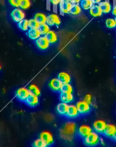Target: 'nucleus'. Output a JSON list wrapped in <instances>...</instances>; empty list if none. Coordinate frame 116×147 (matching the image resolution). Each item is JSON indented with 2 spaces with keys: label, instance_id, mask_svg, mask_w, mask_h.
<instances>
[{
  "label": "nucleus",
  "instance_id": "nucleus-1",
  "mask_svg": "<svg viewBox=\"0 0 116 147\" xmlns=\"http://www.w3.org/2000/svg\"><path fill=\"white\" fill-rule=\"evenodd\" d=\"M76 130V124L74 122H68L65 124L60 130V136L61 138L71 141Z\"/></svg>",
  "mask_w": 116,
  "mask_h": 147
},
{
  "label": "nucleus",
  "instance_id": "nucleus-2",
  "mask_svg": "<svg viewBox=\"0 0 116 147\" xmlns=\"http://www.w3.org/2000/svg\"><path fill=\"white\" fill-rule=\"evenodd\" d=\"M99 137L96 133L91 132L88 136L85 137L84 141L85 143L88 146H94L96 145L99 143Z\"/></svg>",
  "mask_w": 116,
  "mask_h": 147
},
{
  "label": "nucleus",
  "instance_id": "nucleus-3",
  "mask_svg": "<svg viewBox=\"0 0 116 147\" xmlns=\"http://www.w3.org/2000/svg\"><path fill=\"white\" fill-rule=\"evenodd\" d=\"M76 107L78 113L84 114L88 112L90 110V105L86 101H80L76 103Z\"/></svg>",
  "mask_w": 116,
  "mask_h": 147
},
{
  "label": "nucleus",
  "instance_id": "nucleus-4",
  "mask_svg": "<svg viewBox=\"0 0 116 147\" xmlns=\"http://www.w3.org/2000/svg\"><path fill=\"white\" fill-rule=\"evenodd\" d=\"M11 16L15 22H19L21 20H23V18L25 17V14L20 9H15L11 13Z\"/></svg>",
  "mask_w": 116,
  "mask_h": 147
},
{
  "label": "nucleus",
  "instance_id": "nucleus-5",
  "mask_svg": "<svg viewBox=\"0 0 116 147\" xmlns=\"http://www.w3.org/2000/svg\"><path fill=\"white\" fill-rule=\"evenodd\" d=\"M30 95L29 90L25 88H21L18 89L16 92V96L17 98L22 101H25Z\"/></svg>",
  "mask_w": 116,
  "mask_h": 147
},
{
  "label": "nucleus",
  "instance_id": "nucleus-6",
  "mask_svg": "<svg viewBox=\"0 0 116 147\" xmlns=\"http://www.w3.org/2000/svg\"><path fill=\"white\" fill-rule=\"evenodd\" d=\"M40 137L46 143L47 145H50L53 143L54 139L53 136L48 131H43L40 135Z\"/></svg>",
  "mask_w": 116,
  "mask_h": 147
},
{
  "label": "nucleus",
  "instance_id": "nucleus-7",
  "mask_svg": "<svg viewBox=\"0 0 116 147\" xmlns=\"http://www.w3.org/2000/svg\"><path fill=\"white\" fill-rule=\"evenodd\" d=\"M36 44L40 49L45 50L49 47L50 42L45 37H41L36 40Z\"/></svg>",
  "mask_w": 116,
  "mask_h": 147
},
{
  "label": "nucleus",
  "instance_id": "nucleus-8",
  "mask_svg": "<svg viewBox=\"0 0 116 147\" xmlns=\"http://www.w3.org/2000/svg\"><path fill=\"white\" fill-rule=\"evenodd\" d=\"M60 18L57 15H50L47 16L46 24L48 26H54V24L59 25L60 24Z\"/></svg>",
  "mask_w": 116,
  "mask_h": 147
},
{
  "label": "nucleus",
  "instance_id": "nucleus-9",
  "mask_svg": "<svg viewBox=\"0 0 116 147\" xmlns=\"http://www.w3.org/2000/svg\"><path fill=\"white\" fill-rule=\"evenodd\" d=\"M63 83L61 82L60 79H52L51 80L50 82L49 86L50 87L52 90H53L54 91H59L61 90V88L62 86Z\"/></svg>",
  "mask_w": 116,
  "mask_h": 147
},
{
  "label": "nucleus",
  "instance_id": "nucleus-10",
  "mask_svg": "<svg viewBox=\"0 0 116 147\" xmlns=\"http://www.w3.org/2000/svg\"><path fill=\"white\" fill-rule=\"evenodd\" d=\"M94 129L97 132H104L106 127V124L103 120H97L93 124Z\"/></svg>",
  "mask_w": 116,
  "mask_h": 147
},
{
  "label": "nucleus",
  "instance_id": "nucleus-11",
  "mask_svg": "<svg viewBox=\"0 0 116 147\" xmlns=\"http://www.w3.org/2000/svg\"><path fill=\"white\" fill-rule=\"evenodd\" d=\"M71 6L72 3H70L69 1H61L60 3V9L62 13H69Z\"/></svg>",
  "mask_w": 116,
  "mask_h": 147
},
{
  "label": "nucleus",
  "instance_id": "nucleus-12",
  "mask_svg": "<svg viewBox=\"0 0 116 147\" xmlns=\"http://www.w3.org/2000/svg\"><path fill=\"white\" fill-rule=\"evenodd\" d=\"M78 114V111L77 109L76 106L70 105H68V110L67 112V116L69 118H74L77 117Z\"/></svg>",
  "mask_w": 116,
  "mask_h": 147
},
{
  "label": "nucleus",
  "instance_id": "nucleus-13",
  "mask_svg": "<svg viewBox=\"0 0 116 147\" xmlns=\"http://www.w3.org/2000/svg\"><path fill=\"white\" fill-rule=\"evenodd\" d=\"M92 132V129L91 127H89V125H83L82 126H80L79 128V133L80 136L86 137L87 136H88L89 134H91Z\"/></svg>",
  "mask_w": 116,
  "mask_h": 147
},
{
  "label": "nucleus",
  "instance_id": "nucleus-14",
  "mask_svg": "<svg viewBox=\"0 0 116 147\" xmlns=\"http://www.w3.org/2000/svg\"><path fill=\"white\" fill-rule=\"evenodd\" d=\"M68 105L67 103L62 102V103H59L57 106V111L60 115H66L68 110Z\"/></svg>",
  "mask_w": 116,
  "mask_h": 147
},
{
  "label": "nucleus",
  "instance_id": "nucleus-15",
  "mask_svg": "<svg viewBox=\"0 0 116 147\" xmlns=\"http://www.w3.org/2000/svg\"><path fill=\"white\" fill-rule=\"evenodd\" d=\"M60 98L62 102L64 103H70L72 101L73 96L71 93H67V92H61L60 95Z\"/></svg>",
  "mask_w": 116,
  "mask_h": 147
},
{
  "label": "nucleus",
  "instance_id": "nucleus-16",
  "mask_svg": "<svg viewBox=\"0 0 116 147\" xmlns=\"http://www.w3.org/2000/svg\"><path fill=\"white\" fill-rule=\"evenodd\" d=\"M103 12L101 11V9L99 5H93L90 9V14L93 16H101Z\"/></svg>",
  "mask_w": 116,
  "mask_h": 147
},
{
  "label": "nucleus",
  "instance_id": "nucleus-17",
  "mask_svg": "<svg viewBox=\"0 0 116 147\" xmlns=\"http://www.w3.org/2000/svg\"><path fill=\"white\" fill-rule=\"evenodd\" d=\"M44 37H46V39L49 41L50 43H54V42H56L58 41L57 35L56 34L55 32H52V31H49V32L45 35Z\"/></svg>",
  "mask_w": 116,
  "mask_h": 147
},
{
  "label": "nucleus",
  "instance_id": "nucleus-18",
  "mask_svg": "<svg viewBox=\"0 0 116 147\" xmlns=\"http://www.w3.org/2000/svg\"><path fill=\"white\" fill-rule=\"evenodd\" d=\"M25 102L28 105L34 107L37 105V103H39V99H38L37 96H34V95H30L25 100Z\"/></svg>",
  "mask_w": 116,
  "mask_h": 147
},
{
  "label": "nucleus",
  "instance_id": "nucleus-19",
  "mask_svg": "<svg viewBox=\"0 0 116 147\" xmlns=\"http://www.w3.org/2000/svg\"><path fill=\"white\" fill-rule=\"evenodd\" d=\"M58 79L63 84H68L70 81V75L67 73H60L58 75Z\"/></svg>",
  "mask_w": 116,
  "mask_h": 147
},
{
  "label": "nucleus",
  "instance_id": "nucleus-20",
  "mask_svg": "<svg viewBox=\"0 0 116 147\" xmlns=\"http://www.w3.org/2000/svg\"><path fill=\"white\" fill-rule=\"evenodd\" d=\"M115 129L116 127L115 125L111 124H106V127L105 131H104V134L108 137H112L113 133L115 131Z\"/></svg>",
  "mask_w": 116,
  "mask_h": 147
},
{
  "label": "nucleus",
  "instance_id": "nucleus-21",
  "mask_svg": "<svg viewBox=\"0 0 116 147\" xmlns=\"http://www.w3.org/2000/svg\"><path fill=\"white\" fill-rule=\"evenodd\" d=\"M99 7L101 9V11L104 13H108L111 10V5L107 1H103L99 3Z\"/></svg>",
  "mask_w": 116,
  "mask_h": 147
},
{
  "label": "nucleus",
  "instance_id": "nucleus-22",
  "mask_svg": "<svg viewBox=\"0 0 116 147\" xmlns=\"http://www.w3.org/2000/svg\"><path fill=\"white\" fill-rule=\"evenodd\" d=\"M34 19L39 24H42L46 23L47 17L42 13H37L34 16Z\"/></svg>",
  "mask_w": 116,
  "mask_h": 147
},
{
  "label": "nucleus",
  "instance_id": "nucleus-23",
  "mask_svg": "<svg viewBox=\"0 0 116 147\" xmlns=\"http://www.w3.org/2000/svg\"><path fill=\"white\" fill-rule=\"evenodd\" d=\"M41 34L38 29H30L28 31V36L32 39H37L40 37Z\"/></svg>",
  "mask_w": 116,
  "mask_h": 147
},
{
  "label": "nucleus",
  "instance_id": "nucleus-24",
  "mask_svg": "<svg viewBox=\"0 0 116 147\" xmlns=\"http://www.w3.org/2000/svg\"><path fill=\"white\" fill-rule=\"evenodd\" d=\"M81 13V8L78 4H72L69 13L73 15H77Z\"/></svg>",
  "mask_w": 116,
  "mask_h": 147
},
{
  "label": "nucleus",
  "instance_id": "nucleus-25",
  "mask_svg": "<svg viewBox=\"0 0 116 147\" xmlns=\"http://www.w3.org/2000/svg\"><path fill=\"white\" fill-rule=\"evenodd\" d=\"M28 90H29L30 95H34V96H39L40 94H41V91H40L39 88L35 84L30 85L29 87V89Z\"/></svg>",
  "mask_w": 116,
  "mask_h": 147
},
{
  "label": "nucleus",
  "instance_id": "nucleus-26",
  "mask_svg": "<svg viewBox=\"0 0 116 147\" xmlns=\"http://www.w3.org/2000/svg\"><path fill=\"white\" fill-rule=\"evenodd\" d=\"M38 30H39L41 35H46L50 31V29L48 25L47 24H42L39 25V28H38Z\"/></svg>",
  "mask_w": 116,
  "mask_h": 147
},
{
  "label": "nucleus",
  "instance_id": "nucleus-27",
  "mask_svg": "<svg viewBox=\"0 0 116 147\" xmlns=\"http://www.w3.org/2000/svg\"><path fill=\"white\" fill-rule=\"evenodd\" d=\"M18 27L22 30H27L28 27H29V21L25 20V19H23V20H21L20 22H19L18 23Z\"/></svg>",
  "mask_w": 116,
  "mask_h": 147
},
{
  "label": "nucleus",
  "instance_id": "nucleus-28",
  "mask_svg": "<svg viewBox=\"0 0 116 147\" xmlns=\"http://www.w3.org/2000/svg\"><path fill=\"white\" fill-rule=\"evenodd\" d=\"M81 6L85 10H87V9H91V7L93 6V3L91 0H82Z\"/></svg>",
  "mask_w": 116,
  "mask_h": 147
},
{
  "label": "nucleus",
  "instance_id": "nucleus-29",
  "mask_svg": "<svg viewBox=\"0 0 116 147\" xmlns=\"http://www.w3.org/2000/svg\"><path fill=\"white\" fill-rule=\"evenodd\" d=\"M61 92H67V93H72V87L70 84H63L61 88Z\"/></svg>",
  "mask_w": 116,
  "mask_h": 147
},
{
  "label": "nucleus",
  "instance_id": "nucleus-30",
  "mask_svg": "<svg viewBox=\"0 0 116 147\" xmlns=\"http://www.w3.org/2000/svg\"><path fill=\"white\" fill-rule=\"evenodd\" d=\"M39 25V24L35 19H30L29 20V27L30 29H38Z\"/></svg>",
  "mask_w": 116,
  "mask_h": 147
},
{
  "label": "nucleus",
  "instance_id": "nucleus-31",
  "mask_svg": "<svg viewBox=\"0 0 116 147\" xmlns=\"http://www.w3.org/2000/svg\"><path fill=\"white\" fill-rule=\"evenodd\" d=\"M106 25L108 28H113L116 26V22L115 21V19L108 18L106 21Z\"/></svg>",
  "mask_w": 116,
  "mask_h": 147
},
{
  "label": "nucleus",
  "instance_id": "nucleus-32",
  "mask_svg": "<svg viewBox=\"0 0 116 147\" xmlns=\"http://www.w3.org/2000/svg\"><path fill=\"white\" fill-rule=\"evenodd\" d=\"M34 146L36 147H46L47 144L42 139H39L35 140L34 142Z\"/></svg>",
  "mask_w": 116,
  "mask_h": 147
},
{
  "label": "nucleus",
  "instance_id": "nucleus-33",
  "mask_svg": "<svg viewBox=\"0 0 116 147\" xmlns=\"http://www.w3.org/2000/svg\"><path fill=\"white\" fill-rule=\"evenodd\" d=\"M31 5V2L30 0H22L20 7L22 9H27Z\"/></svg>",
  "mask_w": 116,
  "mask_h": 147
},
{
  "label": "nucleus",
  "instance_id": "nucleus-34",
  "mask_svg": "<svg viewBox=\"0 0 116 147\" xmlns=\"http://www.w3.org/2000/svg\"><path fill=\"white\" fill-rule=\"evenodd\" d=\"M21 1H22V0H9V2L12 6L18 7H20V5Z\"/></svg>",
  "mask_w": 116,
  "mask_h": 147
},
{
  "label": "nucleus",
  "instance_id": "nucleus-35",
  "mask_svg": "<svg viewBox=\"0 0 116 147\" xmlns=\"http://www.w3.org/2000/svg\"><path fill=\"white\" fill-rule=\"evenodd\" d=\"M92 97H91V96L90 94H87V95H86V96H85V98H84V101H86L87 103H88L89 105L91 103V100H92Z\"/></svg>",
  "mask_w": 116,
  "mask_h": 147
},
{
  "label": "nucleus",
  "instance_id": "nucleus-36",
  "mask_svg": "<svg viewBox=\"0 0 116 147\" xmlns=\"http://www.w3.org/2000/svg\"><path fill=\"white\" fill-rule=\"evenodd\" d=\"M50 1L52 2V3L54 5H58V4L60 3L61 0H50Z\"/></svg>",
  "mask_w": 116,
  "mask_h": 147
},
{
  "label": "nucleus",
  "instance_id": "nucleus-37",
  "mask_svg": "<svg viewBox=\"0 0 116 147\" xmlns=\"http://www.w3.org/2000/svg\"><path fill=\"white\" fill-rule=\"evenodd\" d=\"M68 1L72 4H77L80 1V0H68Z\"/></svg>",
  "mask_w": 116,
  "mask_h": 147
},
{
  "label": "nucleus",
  "instance_id": "nucleus-38",
  "mask_svg": "<svg viewBox=\"0 0 116 147\" xmlns=\"http://www.w3.org/2000/svg\"><path fill=\"white\" fill-rule=\"evenodd\" d=\"M91 1H92V3H93L96 4V3H100L101 0H91Z\"/></svg>",
  "mask_w": 116,
  "mask_h": 147
},
{
  "label": "nucleus",
  "instance_id": "nucleus-39",
  "mask_svg": "<svg viewBox=\"0 0 116 147\" xmlns=\"http://www.w3.org/2000/svg\"><path fill=\"white\" fill-rule=\"evenodd\" d=\"M113 15L116 16V5L114 7V8L113 9Z\"/></svg>",
  "mask_w": 116,
  "mask_h": 147
},
{
  "label": "nucleus",
  "instance_id": "nucleus-40",
  "mask_svg": "<svg viewBox=\"0 0 116 147\" xmlns=\"http://www.w3.org/2000/svg\"><path fill=\"white\" fill-rule=\"evenodd\" d=\"M112 137L113 139H114L115 140H116V129H115V131H114V133H113V136H112Z\"/></svg>",
  "mask_w": 116,
  "mask_h": 147
},
{
  "label": "nucleus",
  "instance_id": "nucleus-41",
  "mask_svg": "<svg viewBox=\"0 0 116 147\" xmlns=\"http://www.w3.org/2000/svg\"><path fill=\"white\" fill-rule=\"evenodd\" d=\"M61 1H68V0H61Z\"/></svg>",
  "mask_w": 116,
  "mask_h": 147
},
{
  "label": "nucleus",
  "instance_id": "nucleus-42",
  "mask_svg": "<svg viewBox=\"0 0 116 147\" xmlns=\"http://www.w3.org/2000/svg\"><path fill=\"white\" fill-rule=\"evenodd\" d=\"M115 22H116V18H115Z\"/></svg>",
  "mask_w": 116,
  "mask_h": 147
}]
</instances>
